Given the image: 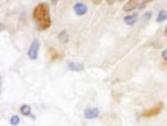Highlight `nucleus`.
Returning a JSON list of instances; mask_svg holds the SVG:
<instances>
[{
  "instance_id": "f257e3e1",
  "label": "nucleus",
  "mask_w": 167,
  "mask_h": 126,
  "mask_svg": "<svg viewBox=\"0 0 167 126\" xmlns=\"http://www.w3.org/2000/svg\"><path fill=\"white\" fill-rule=\"evenodd\" d=\"M32 18L37 30L45 31L50 28L52 19L49 4L43 2L36 5L33 10Z\"/></svg>"
},
{
  "instance_id": "f03ea898",
  "label": "nucleus",
  "mask_w": 167,
  "mask_h": 126,
  "mask_svg": "<svg viewBox=\"0 0 167 126\" xmlns=\"http://www.w3.org/2000/svg\"><path fill=\"white\" fill-rule=\"evenodd\" d=\"M164 108V104L162 102H159L152 108L148 110H145L142 113L140 116L143 118H152L158 116V115L163 111Z\"/></svg>"
},
{
  "instance_id": "7ed1b4c3",
  "label": "nucleus",
  "mask_w": 167,
  "mask_h": 126,
  "mask_svg": "<svg viewBox=\"0 0 167 126\" xmlns=\"http://www.w3.org/2000/svg\"><path fill=\"white\" fill-rule=\"evenodd\" d=\"M41 43L37 38H35L31 42L28 51V56L31 60H36L38 58Z\"/></svg>"
},
{
  "instance_id": "20e7f679",
  "label": "nucleus",
  "mask_w": 167,
  "mask_h": 126,
  "mask_svg": "<svg viewBox=\"0 0 167 126\" xmlns=\"http://www.w3.org/2000/svg\"><path fill=\"white\" fill-rule=\"evenodd\" d=\"M99 115V110L98 108H86L84 110V117L87 120H93L97 118Z\"/></svg>"
},
{
  "instance_id": "39448f33",
  "label": "nucleus",
  "mask_w": 167,
  "mask_h": 126,
  "mask_svg": "<svg viewBox=\"0 0 167 126\" xmlns=\"http://www.w3.org/2000/svg\"><path fill=\"white\" fill-rule=\"evenodd\" d=\"M73 9L77 16H83L87 13V7L84 3L78 2L74 5Z\"/></svg>"
},
{
  "instance_id": "423d86ee",
  "label": "nucleus",
  "mask_w": 167,
  "mask_h": 126,
  "mask_svg": "<svg viewBox=\"0 0 167 126\" xmlns=\"http://www.w3.org/2000/svg\"><path fill=\"white\" fill-rule=\"evenodd\" d=\"M68 68L72 71L79 72L84 70L85 67L83 63L77 62V61H70L67 63Z\"/></svg>"
},
{
  "instance_id": "0eeeda50",
  "label": "nucleus",
  "mask_w": 167,
  "mask_h": 126,
  "mask_svg": "<svg viewBox=\"0 0 167 126\" xmlns=\"http://www.w3.org/2000/svg\"><path fill=\"white\" fill-rule=\"evenodd\" d=\"M138 4L139 2L137 0H130L124 5V6L123 7V10L126 13L131 12L138 7Z\"/></svg>"
},
{
  "instance_id": "6e6552de",
  "label": "nucleus",
  "mask_w": 167,
  "mask_h": 126,
  "mask_svg": "<svg viewBox=\"0 0 167 126\" xmlns=\"http://www.w3.org/2000/svg\"><path fill=\"white\" fill-rule=\"evenodd\" d=\"M48 53L52 61L59 60L61 57V55L54 48H52V47L49 48Z\"/></svg>"
},
{
  "instance_id": "1a4fd4ad",
  "label": "nucleus",
  "mask_w": 167,
  "mask_h": 126,
  "mask_svg": "<svg viewBox=\"0 0 167 126\" xmlns=\"http://www.w3.org/2000/svg\"><path fill=\"white\" fill-rule=\"evenodd\" d=\"M57 39L61 43H67L69 41V36L66 30L61 31L57 35Z\"/></svg>"
},
{
  "instance_id": "9d476101",
  "label": "nucleus",
  "mask_w": 167,
  "mask_h": 126,
  "mask_svg": "<svg viewBox=\"0 0 167 126\" xmlns=\"http://www.w3.org/2000/svg\"><path fill=\"white\" fill-rule=\"evenodd\" d=\"M124 22L127 25L133 26L137 22V14H134L133 15H128L123 18Z\"/></svg>"
},
{
  "instance_id": "9b49d317",
  "label": "nucleus",
  "mask_w": 167,
  "mask_h": 126,
  "mask_svg": "<svg viewBox=\"0 0 167 126\" xmlns=\"http://www.w3.org/2000/svg\"><path fill=\"white\" fill-rule=\"evenodd\" d=\"M20 113L22 114L24 116H28L31 114V106L28 105V104H23L22 106H21L20 108Z\"/></svg>"
},
{
  "instance_id": "f8f14e48",
  "label": "nucleus",
  "mask_w": 167,
  "mask_h": 126,
  "mask_svg": "<svg viewBox=\"0 0 167 126\" xmlns=\"http://www.w3.org/2000/svg\"><path fill=\"white\" fill-rule=\"evenodd\" d=\"M167 19V10H161L156 18L157 22H163Z\"/></svg>"
},
{
  "instance_id": "ddd939ff",
  "label": "nucleus",
  "mask_w": 167,
  "mask_h": 126,
  "mask_svg": "<svg viewBox=\"0 0 167 126\" xmlns=\"http://www.w3.org/2000/svg\"><path fill=\"white\" fill-rule=\"evenodd\" d=\"M153 16V13L151 10H149V11L146 12L143 16H142V20L144 22H148V21Z\"/></svg>"
},
{
  "instance_id": "4468645a",
  "label": "nucleus",
  "mask_w": 167,
  "mask_h": 126,
  "mask_svg": "<svg viewBox=\"0 0 167 126\" xmlns=\"http://www.w3.org/2000/svg\"><path fill=\"white\" fill-rule=\"evenodd\" d=\"M10 124L14 125V126L18 125L19 124V123H20V118H19V116H17V115H14V116H13L11 117V118H10Z\"/></svg>"
},
{
  "instance_id": "2eb2a0df",
  "label": "nucleus",
  "mask_w": 167,
  "mask_h": 126,
  "mask_svg": "<svg viewBox=\"0 0 167 126\" xmlns=\"http://www.w3.org/2000/svg\"><path fill=\"white\" fill-rule=\"evenodd\" d=\"M152 1H148V0H146V1H143L141 4L140 5V6L138 7L139 9H144L146 6H147V5L149 4L150 3H151Z\"/></svg>"
},
{
  "instance_id": "dca6fc26",
  "label": "nucleus",
  "mask_w": 167,
  "mask_h": 126,
  "mask_svg": "<svg viewBox=\"0 0 167 126\" xmlns=\"http://www.w3.org/2000/svg\"><path fill=\"white\" fill-rule=\"evenodd\" d=\"M161 56L163 57V60L166 61H167V49L164 50L161 53Z\"/></svg>"
},
{
  "instance_id": "f3484780",
  "label": "nucleus",
  "mask_w": 167,
  "mask_h": 126,
  "mask_svg": "<svg viewBox=\"0 0 167 126\" xmlns=\"http://www.w3.org/2000/svg\"><path fill=\"white\" fill-rule=\"evenodd\" d=\"M115 2H116V1H114V0H110V1H109V0H107V1H106L108 5H113V4L115 3Z\"/></svg>"
},
{
  "instance_id": "a211bd4d",
  "label": "nucleus",
  "mask_w": 167,
  "mask_h": 126,
  "mask_svg": "<svg viewBox=\"0 0 167 126\" xmlns=\"http://www.w3.org/2000/svg\"><path fill=\"white\" fill-rule=\"evenodd\" d=\"M92 2L94 4H95V5H99V4H101L102 3L101 0H95V1H92Z\"/></svg>"
},
{
  "instance_id": "6ab92c4d",
  "label": "nucleus",
  "mask_w": 167,
  "mask_h": 126,
  "mask_svg": "<svg viewBox=\"0 0 167 126\" xmlns=\"http://www.w3.org/2000/svg\"><path fill=\"white\" fill-rule=\"evenodd\" d=\"M57 3H58V1H57V0H53V1H52V3L54 5H55Z\"/></svg>"
},
{
  "instance_id": "aec40b11",
  "label": "nucleus",
  "mask_w": 167,
  "mask_h": 126,
  "mask_svg": "<svg viewBox=\"0 0 167 126\" xmlns=\"http://www.w3.org/2000/svg\"><path fill=\"white\" fill-rule=\"evenodd\" d=\"M165 35H167V26H166L165 30Z\"/></svg>"
}]
</instances>
